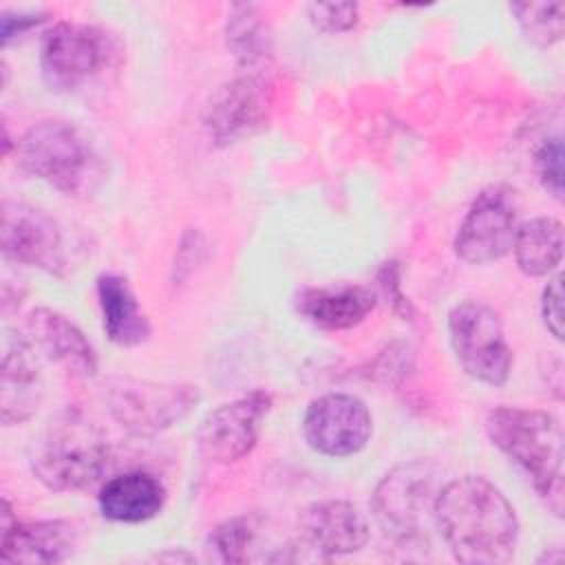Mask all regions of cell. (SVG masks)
<instances>
[{"label":"cell","instance_id":"1","mask_svg":"<svg viewBox=\"0 0 565 565\" xmlns=\"http://www.w3.org/2000/svg\"><path fill=\"white\" fill-rule=\"evenodd\" d=\"M435 525L459 563L501 565L516 552V512L505 494L479 475L457 477L439 488Z\"/></svg>","mask_w":565,"mask_h":565},{"label":"cell","instance_id":"2","mask_svg":"<svg viewBox=\"0 0 565 565\" xmlns=\"http://www.w3.org/2000/svg\"><path fill=\"white\" fill-rule=\"evenodd\" d=\"M486 433L527 475L545 505L563 516V430L558 419L536 408L497 406L486 417Z\"/></svg>","mask_w":565,"mask_h":565},{"label":"cell","instance_id":"3","mask_svg":"<svg viewBox=\"0 0 565 565\" xmlns=\"http://www.w3.org/2000/svg\"><path fill=\"white\" fill-rule=\"evenodd\" d=\"M110 463L106 433L79 408L57 413L31 452L35 479L57 492H79L95 486Z\"/></svg>","mask_w":565,"mask_h":565},{"label":"cell","instance_id":"4","mask_svg":"<svg viewBox=\"0 0 565 565\" xmlns=\"http://www.w3.org/2000/svg\"><path fill=\"white\" fill-rule=\"evenodd\" d=\"M15 157L24 172L64 194H86L102 177L90 141L77 126L62 119L31 126L15 143Z\"/></svg>","mask_w":565,"mask_h":565},{"label":"cell","instance_id":"5","mask_svg":"<svg viewBox=\"0 0 565 565\" xmlns=\"http://www.w3.org/2000/svg\"><path fill=\"white\" fill-rule=\"evenodd\" d=\"M439 488V470L428 459H413L386 472L371 499L382 532L399 545L424 543L435 523Z\"/></svg>","mask_w":565,"mask_h":565},{"label":"cell","instance_id":"6","mask_svg":"<svg viewBox=\"0 0 565 565\" xmlns=\"http://www.w3.org/2000/svg\"><path fill=\"white\" fill-rule=\"evenodd\" d=\"M113 419L132 435H159L185 419L201 399L194 384L113 377L104 391Z\"/></svg>","mask_w":565,"mask_h":565},{"label":"cell","instance_id":"7","mask_svg":"<svg viewBox=\"0 0 565 565\" xmlns=\"http://www.w3.org/2000/svg\"><path fill=\"white\" fill-rule=\"evenodd\" d=\"M448 340L459 366L490 386L508 382L512 349L499 316L483 302L463 300L448 313Z\"/></svg>","mask_w":565,"mask_h":565},{"label":"cell","instance_id":"8","mask_svg":"<svg viewBox=\"0 0 565 565\" xmlns=\"http://www.w3.org/2000/svg\"><path fill=\"white\" fill-rule=\"evenodd\" d=\"M274 108L267 71H241L221 84L203 108V126L214 146H232L263 130Z\"/></svg>","mask_w":565,"mask_h":565},{"label":"cell","instance_id":"9","mask_svg":"<svg viewBox=\"0 0 565 565\" xmlns=\"http://www.w3.org/2000/svg\"><path fill=\"white\" fill-rule=\"evenodd\" d=\"M516 227L514 192L505 185H490L466 212L455 236V254L468 265L494 263L512 249Z\"/></svg>","mask_w":565,"mask_h":565},{"label":"cell","instance_id":"10","mask_svg":"<svg viewBox=\"0 0 565 565\" xmlns=\"http://www.w3.org/2000/svg\"><path fill=\"white\" fill-rule=\"evenodd\" d=\"M269 408L271 395L265 391H252L216 406L199 424V452L214 463H234L245 459L258 444Z\"/></svg>","mask_w":565,"mask_h":565},{"label":"cell","instance_id":"11","mask_svg":"<svg viewBox=\"0 0 565 565\" xmlns=\"http://www.w3.org/2000/svg\"><path fill=\"white\" fill-rule=\"evenodd\" d=\"M373 430L366 404L349 393H324L316 397L302 417L305 441L320 455L349 457L360 452Z\"/></svg>","mask_w":565,"mask_h":565},{"label":"cell","instance_id":"12","mask_svg":"<svg viewBox=\"0 0 565 565\" xmlns=\"http://www.w3.org/2000/svg\"><path fill=\"white\" fill-rule=\"evenodd\" d=\"M106 62V38L99 29L79 22H57L40 49V66L46 84L73 90L88 82Z\"/></svg>","mask_w":565,"mask_h":565},{"label":"cell","instance_id":"13","mask_svg":"<svg viewBox=\"0 0 565 565\" xmlns=\"http://www.w3.org/2000/svg\"><path fill=\"white\" fill-rule=\"evenodd\" d=\"M0 247L18 265L38 267L53 276H62L66 269L64 241L57 223L44 210L29 203H2Z\"/></svg>","mask_w":565,"mask_h":565},{"label":"cell","instance_id":"14","mask_svg":"<svg viewBox=\"0 0 565 565\" xmlns=\"http://www.w3.org/2000/svg\"><path fill=\"white\" fill-rule=\"evenodd\" d=\"M79 543L75 523L64 519L22 523L13 516L9 499H2L0 561L7 565H42L68 561Z\"/></svg>","mask_w":565,"mask_h":565},{"label":"cell","instance_id":"15","mask_svg":"<svg viewBox=\"0 0 565 565\" xmlns=\"http://www.w3.org/2000/svg\"><path fill=\"white\" fill-rule=\"evenodd\" d=\"M300 541L322 556H344L364 547L369 525L362 512L342 499L316 501L298 516Z\"/></svg>","mask_w":565,"mask_h":565},{"label":"cell","instance_id":"16","mask_svg":"<svg viewBox=\"0 0 565 565\" xmlns=\"http://www.w3.org/2000/svg\"><path fill=\"white\" fill-rule=\"evenodd\" d=\"M42 399V371L38 349L24 335H4L0 411L2 424L13 426L26 422Z\"/></svg>","mask_w":565,"mask_h":565},{"label":"cell","instance_id":"17","mask_svg":"<svg viewBox=\"0 0 565 565\" xmlns=\"http://www.w3.org/2000/svg\"><path fill=\"white\" fill-rule=\"evenodd\" d=\"M26 338L38 353L64 364L73 375L93 377L97 373V355L82 329L64 313L38 307L26 318Z\"/></svg>","mask_w":565,"mask_h":565},{"label":"cell","instance_id":"18","mask_svg":"<svg viewBox=\"0 0 565 565\" xmlns=\"http://www.w3.org/2000/svg\"><path fill=\"white\" fill-rule=\"evenodd\" d=\"M377 305L375 291L364 285L302 287L294 296L296 311L318 329L340 331L360 324Z\"/></svg>","mask_w":565,"mask_h":565},{"label":"cell","instance_id":"19","mask_svg":"<svg viewBox=\"0 0 565 565\" xmlns=\"http://www.w3.org/2000/svg\"><path fill=\"white\" fill-rule=\"evenodd\" d=\"M99 512L115 523H143L157 516L166 503L163 483L143 470L110 477L97 497Z\"/></svg>","mask_w":565,"mask_h":565},{"label":"cell","instance_id":"20","mask_svg":"<svg viewBox=\"0 0 565 565\" xmlns=\"http://www.w3.org/2000/svg\"><path fill=\"white\" fill-rule=\"evenodd\" d=\"M97 300L102 324L110 342L119 347H137L148 340L150 322L124 276L102 274L97 278Z\"/></svg>","mask_w":565,"mask_h":565},{"label":"cell","instance_id":"21","mask_svg":"<svg viewBox=\"0 0 565 565\" xmlns=\"http://www.w3.org/2000/svg\"><path fill=\"white\" fill-rule=\"evenodd\" d=\"M514 260L525 276H550L563 258V225L554 216H536L514 234Z\"/></svg>","mask_w":565,"mask_h":565},{"label":"cell","instance_id":"22","mask_svg":"<svg viewBox=\"0 0 565 565\" xmlns=\"http://www.w3.org/2000/svg\"><path fill=\"white\" fill-rule=\"evenodd\" d=\"M225 42L241 71H265L271 60V31L254 4H234L230 9Z\"/></svg>","mask_w":565,"mask_h":565},{"label":"cell","instance_id":"23","mask_svg":"<svg viewBox=\"0 0 565 565\" xmlns=\"http://www.w3.org/2000/svg\"><path fill=\"white\" fill-rule=\"evenodd\" d=\"M510 11L516 15V22L527 42L534 46L547 49L563 38L565 26V4L554 2H514Z\"/></svg>","mask_w":565,"mask_h":565},{"label":"cell","instance_id":"24","mask_svg":"<svg viewBox=\"0 0 565 565\" xmlns=\"http://www.w3.org/2000/svg\"><path fill=\"white\" fill-rule=\"evenodd\" d=\"M256 514H241L218 523L207 536V550L221 563H245L249 561V550L258 532Z\"/></svg>","mask_w":565,"mask_h":565},{"label":"cell","instance_id":"25","mask_svg":"<svg viewBox=\"0 0 565 565\" xmlns=\"http://www.w3.org/2000/svg\"><path fill=\"white\" fill-rule=\"evenodd\" d=\"M563 159H565V150H563V139L558 135L545 139L536 150V159H534L541 185L556 201L563 199Z\"/></svg>","mask_w":565,"mask_h":565},{"label":"cell","instance_id":"26","mask_svg":"<svg viewBox=\"0 0 565 565\" xmlns=\"http://www.w3.org/2000/svg\"><path fill=\"white\" fill-rule=\"evenodd\" d=\"M309 20L327 33H342L355 26L358 4L353 2H313L309 4Z\"/></svg>","mask_w":565,"mask_h":565},{"label":"cell","instance_id":"27","mask_svg":"<svg viewBox=\"0 0 565 565\" xmlns=\"http://www.w3.org/2000/svg\"><path fill=\"white\" fill-rule=\"evenodd\" d=\"M561 282H563L561 274L550 278L541 298L543 322L556 340H563V285Z\"/></svg>","mask_w":565,"mask_h":565},{"label":"cell","instance_id":"28","mask_svg":"<svg viewBox=\"0 0 565 565\" xmlns=\"http://www.w3.org/2000/svg\"><path fill=\"white\" fill-rule=\"evenodd\" d=\"M44 20H46L44 13H35V11H18V13L4 11L0 15V38H2V44H9L11 38L22 35V33L35 29Z\"/></svg>","mask_w":565,"mask_h":565}]
</instances>
